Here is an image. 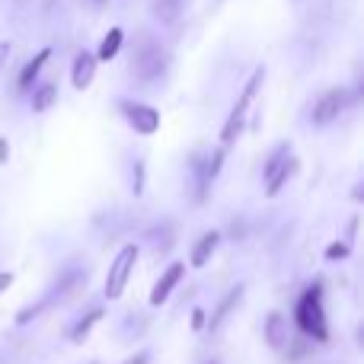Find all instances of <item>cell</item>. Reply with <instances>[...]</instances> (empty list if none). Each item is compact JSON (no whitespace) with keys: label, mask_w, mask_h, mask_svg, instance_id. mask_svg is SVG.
<instances>
[{"label":"cell","mask_w":364,"mask_h":364,"mask_svg":"<svg viewBox=\"0 0 364 364\" xmlns=\"http://www.w3.org/2000/svg\"><path fill=\"white\" fill-rule=\"evenodd\" d=\"M125 364H147V352H138L134 358H128Z\"/></svg>","instance_id":"26"},{"label":"cell","mask_w":364,"mask_h":364,"mask_svg":"<svg viewBox=\"0 0 364 364\" xmlns=\"http://www.w3.org/2000/svg\"><path fill=\"white\" fill-rule=\"evenodd\" d=\"M93 4H106V0H93Z\"/></svg>","instance_id":"27"},{"label":"cell","mask_w":364,"mask_h":364,"mask_svg":"<svg viewBox=\"0 0 364 364\" xmlns=\"http://www.w3.org/2000/svg\"><path fill=\"white\" fill-rule=\"evenodd\" d=\"M10 160V144H6V138H0V164H6Z\"/></svg>","instance_id":"25"},{"label":"cell","mask_w":364,"mask_h":364,"mask_svg":"<svg viewBox=\"0 0 364 364\" xmlns=\"http://www.w3.org/2000/svg\"><path fill=\"white\" fill-rule=\"evenodd\" d=\"M141 250L134 243H125L119 252H115L112 265H109V275H106V297L109 301H119L128 288V278H132L134 265H138Z\"/></svg>","instance_id":"3"},{"label":"cell","mask_w":364,"mask_h":364,"mask_svg":"<svg viewBox=\"0 0 364 364\" xmlns=\"http://www.w3.org/2000/svg\"><path fill=\"white\" fill-rule=\"evenodd\" d=\"M218 243H220V230H208L205 237L195 243V250H192V259L188 262L195 265V269H201V265H208V259L214 256V250H218Z\"/></svg>","instance_id":"12"},{"label":"cell","mask_w":364,"mask_h":364,"mask_svg":"<svg viewBox=\"0 0 364 364\" xmlns=\"http://www.w3.org/2000/svg\"><path fill=\"white\" fill-rule=\"evenodd\" d=\"M265 342H269L275 352L288 348V320H284L278 310H272V314L265 316Z\"/></svg>","instance_id":"10"},{"label":"cell","mask_w":364,"mask_h":364,"mask_svg":"<svg viewBox=\"0 0 364 364\" xmlns=\"http://www.w3.org/2000/svg\"><path fill=\"white\" fill-rule=\"evenodd\" d=\"M100 320H102V310H100V307H93L87 316H83V320H77V326L70 329V339H74V342H83V339L90 336V329H93Z\"/></svg>","instance_id":"17"},{"label":"cell","mask_w":364,"mask_h":364,"mask_svg":"<svg viewBox=\"0 0 364 364\" xmlns=\"http://www.w3.org/2000/svg\"><path fill=\"white\" fill-rule=\"evenodd\" d=\"M119 112L125 115V122L134 128L138 134H157L160 132V112L147 102H134V100H122Z\"/></svg>","instance_id":"7"},{"label":"cell","mask_w":364,"mask_h":364,"mask_svg":"<svg viewBox=\"0 0 364 364\" xmlns=\"http://www.w3.org/2000/svg\"><path fill=\"white\" fill-rule=\"evenodd\" d=\"M182 275H186V262H173L170 269L157 278V284H154V291H151V307H160V304L170 301V294L176 291V284L182 282Z\"/></svg>","instance_id":"8"},{"label":"cell","mask_w":364,"mask_h":364,"mask_svg":"<svg viewBox=\"0 0 364 364\" xmlns=\"http://www.w3.org/2000/svg\"><path fill=\"white\" fill-rule=\"evenodd\" d=\"M58 102V87L55 83H42V87L32 93V112H48Z\"/></svg>","instance_id":"15"},{"label":"cell","mask_w":364,"mask_h":364,"mask_svg":"<svg viewBox=\"0 0 364 364\" xmlns=\"http://www.w3.org/2000/svg\"><path fill=\"white\" fill-rule=\"evenodd\" d=\"M297 170V160L291 157V144H278L272 151V157L265 160L262 166V179H265V192L269 195H278L282 186L291 179V173Z\"/></svg>","instance_id":"6"},{"label":"cell","mask_w":364,"mask_h":364,"mask_svg":"<svg viewBox=\"0 0 364 364\" xmlns=\"http://www.w3.org/2000/svg\"><path fill=\"white\" fill-rule=\"evenodd\" d=\"M13 55V42H0V70L6 68V61H10Z\"/></svg>","instance_id":"22"},{"label":"cell","mask_w":364,"mask_h":364,"mask_svg":"<svg viewBox=\"0 0 364 364\" xmlns=\"http://www.w3.org/2000/svg\"><path fill=\"white\" fill-rule=\"evenodd\" d=\"M240 297H243V284H237V288H230V291H227V294H224V301H220V304H218V310H214V314H211V320L205 323V329H211V333H218V329H220V323H224L227 316H230V310L240 304Z\"/></svg>","instance_id":"11"},{"label":"cell","mask_w":364,"mask_h":364,"mask_svg":"<svg viewBox=\"0 0 364 364\" xmlns=\"http://www.w3.org/2000/svg\"><path fill=\"white\" fill-rule=\"evenodd\" d=\"M348 243H329V250H326V259L329 262H336V259H348Z\"/></svg>","instance_id":"21"},{"label":"cell","mask_w":364,"mask_h":364,"mask_svg":"<svg viewBox=\"0 0 364 364\" xmlns=\"http://www.w3.org/2000/svg\"><path fill=\"white\" fill-rule=\"evenodd\" d=\"M10 284H13V275H10V272H0V294H4Z\"/></svg>","instance_id":"24"},{"label":"cell","mask_w":364,"mask_h":364,"mask_svg":"<svg viewBox=\"0 0 364 364\" xmlns=\"http://www.w3.org/2000/svg\"><path fill=\"white\" fill-rule=\"evenodd\" d=\"M179 6H182V0H154V16L164 26H170V23H176Z\"/></svg>","instance_id":"18"},{"label":"cell","mask_w":364,"mask_h":364,"mask_svg":"<svg viewBox=\"0 0 364 364\" xmlns=\"http://www.w3.org/2000/svg\"><path fill=\"white\" fill-rule=\"evenodd\" d=\"M147 237L157 243V252H170V246H173V237H176V230H173V224H160V227H154Z\"/></svg>","instance_id":"19"},{"label":"cell","mask_w":364,"mask_h":364,"mask_svg":"<svg viewBox=\"0 0 364 364\" xmlns=\"http://www.w3.org/2000/svg\"><path fill=\"white\" fill-rule=\"evenodd\" d=\"M348 102H352V93H348L346 87H329L326 93L316 96L314 109H310V122H314L316 128L333 125V122H339V115L348 109Z\"/></svg>","instance_id":"5"},{"label":"cell","mask_w":364,"mask_h":364,"mask_svg":"<svg viewBox=\"0 0 364 364\" xmlns=\"http://www.w3.org/2000/svg\"><path fill=\"white\" fill-rule=\"evenodd\" d=\"M164 68H166V51H164V45H160L157 38L147 36L144 42L138 45L134 58H132V77H134L138 83H147V80H154V77L164 74Z\"/></svg>","instance_id":"4"},{"label":"cell","mask_w":364,"mask_h":364,"mask_svg":"<svg viewBox=\"0 0 364 364\" xmlns=\"http://www.w3.org/2000/svg\"><path fill=\"white\" fill-rule=\"evenodd\" d=\"M132 192L134 195L144 192V160H134L132 164Z\"/></svg>","instance_id":"20"},{"label":"cell","mask_w":364,"mask_h":364,"mask_svg":"<svg viewBox=\"0 0 364 364\" xmlns=\"http://www.w3.org/2000/svg\"><path fill=\"white\" fill-rule=\"evenodd\" d=\"M122 42H125V32L119 29V26H112V29L102 36V45H100V51H96V61H112L115 55L122 51Z\"/></svg>","instance_id":"14"},{"label":"cell","mask_w":364,"mask_h":364,"mask_svg":"<svg viewBox=\"0 0 364 364\" xmlns=\"http://www.w3.org/2000/svg\"><path fill=\"white\" fill-rule=\"evenodd\" d=\"M224 147H218L214 154H208L205 160H201V176H205V182L211 186L214 179H218V173H220V166H224Z\"/></svg>","instance_id":"16"},{"label":"cell","mask_w":364,"mask_h":364,"mask_svg":"<svg viewBox=\"0 0 364 364\" xmlns=\"http://www.w3.org/2000/svg\"><path fill=\"white\" fill-rule=\"evenodd\" d=\"M192 329H195V333H201V329H205V310H192Z\"/></svg>","instance_id":"23"},{"label":"cell","mask_w":364,"mask_h":364,"mask_svg":"<svg viewBox=\"0 0 364 364\" xmlns=\"http://www.w3.org/2000/svg\"><path fill=\"white\" fill-rule=\"evenodd\" d=\"M262 83H265V68H256V70H252V77L246 80V87H243V93H240L237 106H233L230 115H227L224 128H220V144H224V151H227V144H233V141L240 138V132H243V125H246V112H250L256 93L262 90Z\"/></svg>","instance_id":"2"},{"label":"cell","mask_w":364,"mask_h":364,"mask_svg":"<svg viewBox=\"0 0 364 364\" xmlns=\"http://www.w3.org/2000/svg\"><path fill=\"white\" fill-rule=\"evenodd\" d=\"M96 58L90 55V51H80V55L74 58V68H70V83H74V90H87L90 83H93V77H96Z\"/></svg>","instance_id":"9"},{"label":"cell","mask_w":364,"mask_h":364,"mask_svg":"<svg viewBox=\"0 0 364 364\" xmlns=\"http://www.w3.org/2000/svg\"><path fill=\"white\" fill-rule=\"evenodd\" d=\"M48 58H51V48L36 51V55H32V61H26V68L19 70L16 87H19V90H29V87H32V80H36V77L42 74V68H45V61H48Z\"/></svg>","instance_id":"13"},{"label":"cell","mask_w":364,"mask_h":364,"mask_svg":"<svg viewBox=\"0 0 364 364\" xmlns=\"http://www.w3.org/2000/svg\"><path fill=\"white\" fill-rule=\"evenodd\" d=\"M294 323L307 339L316 342H326L329 339V326H326V310H323V284H310L307 291L301 294L294 310Z\"/></svg>","instance_id":"1"}]
</instances>
